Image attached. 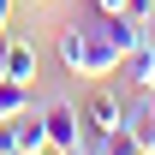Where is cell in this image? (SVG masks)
I'll return each mask as SVG.
<instances>
[{"label":"cell","instance_id":"3957f363","mask_svg":"<svg viewBox=\"0 0 155 155\" xmlns=\"http://www.w3.org/2000/svg\"><path fill=\"white\" fill-rule=\"evenodd\" d=\"M125 131L137 137L143 155H155V84H137L125 96Z\"/></svg>","mask_w":155,"mask_h":155},{"label":"cell","instance_id":"7c38bea8","mask_svg":"<svg viewBox=\"0 0 155 155\" xmlns=\"http://www.w3.org/2000/svg\"><path fill=\"white\" fill-rule=\"evenodd\" d=\"M90 155H101V149H90Z\"/></svg>","mask_w":155,"mask_h":155},{"label":"cell","instance_id":"7a4b0ae2","mask_svg":"<svg viewBox=\"0 0 155 155\" xmlns=\"http://www.w3.org/2000/svg\"><path fill=\"white\" fill-rule=\"evenodd\" d=\"M78 119H84V143H101L107 131H119V125H125V101L107 96V90H96V96L78 107Z\"/></svg>","mask_w":155,"mask_h":155},{"label":"cell","instance_id":"ba28073f","mask_svg":"<svg viewBox=\"0 0 155 155\" xmlns=\"http://www.w3.org/2000/svg\"><path fill=\"white\" fill-rule=\"evenodd\" d=\"M143 60H149V84H155V18L143 24Z\"/></svg>","mask_w":155,"mask_h":155},{"label":"cell","instance_id":"8fae6325","mask_svg":"<svg viewBox=\"0 0 155 155\" xmlns=\"http://www.w3.org/2000/svg\"><path fill=\"white\" fill-rule=\"evenodd\" d=\"M18 155H48V149H18Z\"/></svg>","mask_w":155,"mask_h":155},{"label":"cell","instance_id":"9c48e42d","mask_svg":"<svg viewBox=\"0 0 155 155\" xmlns=\"http://www.w3.org/2000/svg\"><path fill=\"white\" fill-rule=\"evenodd\" d=\"M96 12H125V0H90Z\"/></svg>","mask_w":155,"mask_h":155},{"label":"cell","instance_id":"52a82bcc","mask_svg":"<svg viewBox=\"0 0 155 155\" xmlns=\"http://www.w3.org/2000/svg\"><path fill=\"white\" fill-rule=\"evenodd\" d=\"M125 18H137V24H149V18H155V0H125Z\"/></svg>","mask_w":155,"mask_h":155},{"label":"cell","instance_id":"5b68a950","mask_svg":"<svg viewBox=\"0 0 155 155\" xmlns=\"http://www.w3.org/2000/svg\"><path fill=\"white\" fill-rule=\"evenodd\" d=\"M6 78L36 84V48H30V42H12V48H6Z\"/></svg>","mask_w":155,"mask_h":155},{"label":"cell","instance_id":"6da1fadb","mask_svg":"<svg viewBox=\"0 0 155 155\" xmlns=\"http://www.w3.org/2000/svg\"><path fill=\"white\" fill-rule=\"evenodd\" d=\"M119 42L107 36V12H90V18H78L60 30V66L72 78H90V84H101V78L119 72Z\"/></svg>","mask_w":155,"mask_h":155},{"label":"cell","instance_id":"30bf717a","mask_svg":"<svg viewBox=\"0 0 155 155\" xmlns=\"http://www.w3.org/2000/svg\"><path fill=\"white\" fill-rule=\"evenodd\" d=\"M12 6H18V0H0V30H6V18H12Z\"/></svg>","mask_w":155,"mask_h":155},{"label":"cell","instance_id":"277c9868","mask_svg":"<svg viewBox=\"0 0 155 155\" xmlns=\"http://www.w3.org/2000/svg\"><path fill=\"white\" fill-rule=\"evenodd\" d=\"M42 131H48V149H72V143H84L78 101H48V107H42Z\"/></svg>","mask_w":155,"mask_h":155},{"label":"cell","instance_id":"8992f818","mask_svg":"<svg viewBox=\"0 0 155 155\" xmlns=\"http://www.w3.org/2000/svg\"><path fill=\"white\" fill-rule=\"evenodd\" d=\"M30 107V84H18V78H0V119H12Z\"/></svg>","mask_w":155,"mask_h":155}]
</instances>
